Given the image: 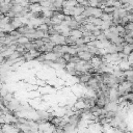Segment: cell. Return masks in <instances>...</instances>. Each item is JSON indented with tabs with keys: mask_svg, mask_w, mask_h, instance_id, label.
<instances>
[{
	"mask_svg": "<svg viewBox=\"0 0 133 133\" xmlns=\"http://www.w3.org/2000/svg\"><path fill=\"white\" fill-rule=\"evenodd\" d=\"M49 39L54 45H66L65 44V37L61 34H53L49 35Z\"/></svg>",
	"mask_w": 133,
	"mask_h": 133,
	"instance_id": "cell-1",
	"label": "cell"
},
{
	"mask_svg": "<svg viewBox=\"0 0 133 133\" xmlns=\"http://www.w3.org/2000/svg\"><path fill=\"white\" fill-rule=\"evenodd\" d=\"M80 59H82V60H84V61H89L90 59H91V57L94 56L90 52H88V51H79V52H77V54H76Z\"/></svg>",
	"mask_w": 133,
	"mask_h": 133,
	"instance_id": "cell-2",
	"label": "cell"
},
{
	"mask_svg": "<svg viewBox=\"0 0 133 133\" xmlns=\"http://www.w3.org/2000/svg\"><path fill=\"white\" fill-rule=\"evenodd\" d=\"M89 63L91 65L92 69H99L100 64L102 63V60H101V57L99 55H94L91 57V59L89 60Z\"/></svg>",
	"mask_w": 133,
	"mask_h": 133,
	"instance_id": "cell-3",
	"label": "cell"
},
{
	"mask_svg": "<svg viewBox=\"0 0 133 133\" xmlns=\"http://www.w3.org/2000/svg\"><path fill=\"white\" fill-rule=\"evenodd\" d=\"M117 66L121 71H126V70H129V69H132V65L127 61V59H121L118 62H117Z\"/></svg>",
	"mask_w": 133,
	"mask_h": 133,
	"instance_id": "cell-4",
	"label": "cell"
},
{
	"mask_svg": "<svg viewBox=\"0 0 133 133\" xmlns=\"http://www.w3.org/2000/svg\"><path fill=\"white\" fill-rule=\"evenodd\" d=\"M91 78V74L89 72H86V73H82L78 76V80H79V83L80 84H85L89 79Z\"/></svg>",
	"mask_w": 133,
	"mask_h": 133,
	"instance_id": "cell-5",
	"label": "cell"
},
{
	"mask_svg": "<svg viewBox=\"0 0 133 133\" xmlns=\"http://www.w3.org/2000/svg\"><path fill=\"white\" fill-rule=\"evenodd\" d=\"M80 118H81V115L74 113L73 115L69 116V118H68V123H69V124H71V125H73V126H76V127H77V125H78V123H79Z\"/></svg>",
	"mask_w": 133,
	"mask_h": 133,
	"instance_id": "cell-6",
	"label": "cell"
},
{
	"mask_svg": "<svg viewBox=\"0 0 133 133\" xmlns=\"http://www.w3.org/2000/svg\"><path fill=\"white\" fill-rule=\"evenodd\" d=\"M62 129H63V131L65 132V133H78V128L76 127V126H73V125H71V124H65L63 127H62Z\"/></svg>",
	"mask_w": 133,
	"mask_h": 133,
	"instance_id": "cell-7",
	"label": "cell"
},
{
	"mask_svg": "<svg viewBox=\"0 0 133 133\" xmlns=\"http://www.w3.org/2000/svg\"><path fill=\"white\" fill-rule=\"evenodd\" d=\"M28 8H29V10L31 12H38V11L42 10V6H41V4L38 2H36V3H30L28 5Z\"/></svg>",
	"mask_w": 133,
	"mask_h": 133,
	"instance_id": "cell-8",
	"label": "cell"
},
{
	"mask_svg": "<svg viewBox=\"0 0 133 133\" xmlns=\"http://www.w3.org/2000/svg\"><path fill=\"white\" fill-rule=\"evenodd\" d=\"M132 50H133V45H132V44H125V45L123 46L122 52H123L125 55H129L130 53H132Z\"/></svg>",
	"mask_w": 133,
	"mask_h": 133,
	"instance_id": "cell-9",
	"label": "cell"
},
{
	"mask_svg": "<svg viewBox=\"0 0 133 133\" xmlns=\"http://www.w3.org/2000/svg\"><path fill=\"white\" fill-rule=\"evenodd\" d=\"M29 42H30V39L28 37H26L25 35H21L20 37L17 38V44H19V45H25Z\"/></svg>",
	"mask_w": 133,
	"mask_h": 133,
	"instance_id": "cell-10",
	"label": "cell"
},
{
	"mask_svg": "<svg viewBox=\"0 0 133 133\" xmlns=\"http://www.w3.org/2000/svg\"><path fill=\"white\" fill-rule=\"evenodd\" d=\"M70 35H72V36H74L76 38H79V37H82V32L79 29H71Z\"/></svg>",
	"mask_w": 133,
	"mask_h": 133,
	"instance_id": "cell-11",
	"label": "cell"
},
{
	"mask_svg": "<svg viewBox=\"0 0 133 133\" xmlns=\"http://www.w3.org/2000/svg\"><path fill=\"white\" fill-rule=\"evenodd\" d=\"M38 3L41 4L42 7H50L52 5V1L51 0H42Z\"/></svg>",
	"mask_w": 133,
	"mask_h": 133,
	"instance_id": "cell-12",
	"label": "cell"
},
{
	"mask_svg": "<svg viewBox=\"0 0 133 133\" xmlns=\"http://www.w3.org/2000/svg\"><path fill=\"white\" fill-rule=\"evenodd\" d=\"M35 29H37V30H41V31H44V32H47L48 31V29H49V26L47 25V24H41V25H38Z\"/></svg>",
	"mask_w": 133,
	"mask_h": 133,
	"instance_id": "cell-13",
	"label": "cell"
},
{
	"mask_svg": "<svg viewBox=\"0 0 133 133\" xmlns=\"http://www.w3.org/2000/svg\"><path fill=\"white\" fill-rule=\"evenodd\" d=\"M70 55H76L77 54V50H76V46H69L68 52Z\"/></svg>",
	"mask_w": 133,
	"mask_h": 133,
	"instance_id": "cell-14",
	"label": "cell"
},
{
	"mask_svg": "<svg viewBox=\"0 0 133 133\" xmlns=\"http://www.w3.org/2000/svg\"><path fill=\"white\" fill-rule=\"evenodd\" d=\"M102 10H103V12H106V14H112L115 10V8L113 6H105Z\"/></svg>",
	"mask_w": 133,
	"mask_h": 133,
	"instance_id": "cell-15",
	"label": "cell"
},
{
	"mask_svg": "<svg viewBox=\"0 0 133 133\" xmlns=\"http://www.w3.org/2000/svg\"><path fill=\"white\" fill-rule=\"evenodd\" d=\"M125 30H133V23L132 22H127L125 25Z\"/></svg>",
	"mask_w": 133,
	"mask_h": 133,
	"instance_id": "cell-16",
	"label": "cell"
},
{
	"mask_svg": "<svg viewBox=\"0 0 133 133\" xmlns=\"http://www.w3.org/2000/svg\"><path fill=\"white\" fill-rule=\"evenodd\" d=\"M37 84H38V85H42V86H45V85H46V82H45L44 80H42V81H41V80H37Z\"/></svg>",
	"mask_w": 133,
	"mask_h": 133,
	"instance_id": "cell-17",
	"label": "cell"
}]
</instances>
